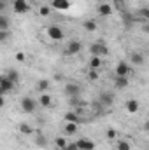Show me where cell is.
<instances>
[{
  "instance_id": "6da1fadb",
  "label": "cell",
  "mask_w": 149,
  "mask_h": 150,
  "mask_svg": "<svg viewBox=\"0 0 149 150\" xmlns=\"http://www.w3.org/2000/svg\"><path fill=\"white\" fill-rule=\"evenodd\" d=\"M97 12L102 18H109V16H112V12H114V4L112 2H98L97 4Z\"/></svg>"
},
{
  "instance_id": "7a4b0ae2",
  "label": "cell",
  "mask_w": 149,
  "mask_h": 150,
  "mask_svg": "<svg viewBox=\"0 0 149 150\" xmlns=\"http://www.w3.org/2000/svg\"><path fill=\"white\" fill-rule=\"evenodd\" d=\"M37 103L34 98H30V96H25V98H21V110L25 113H34L35 112V108H37Z\"/></svg>"
},
{
  "instance_id": "3957f363",
  "label": "cell",
  "mask_w": 149,
  "mask_h": 150,
  "mask_svg": "<svg viewBox=\"0 0 149 150\" xmlns=\"http://www.w3.org/2000/svg\"><path fill=\"white\" fill-rule=\"evenodd\" d=\"M12 9L16 14H27L30 11V2L28 0H12Z\"/></svg>"
},
{
  "instance_id": "277c9868",
  "label": "cell",
  "mask_w": 149,
  "mask_h": 150,
  "mask_svg": "<svg viewBox=\"0 0 149 150\" xmlns=\"http://www.w3.org/2000/svg\"><path fill=\"white\" fill-rule=\"evenodd\" d=\"M46 33H47V37L51 38V40H56V42H60L62 38L65 37L63 30H62L60 26H56V25H51V26L46 30Z\"/></svg>"
},
{
  "instance_id": "5b68a950",
  "label": "cell",
  "mask_w": 149,
  "mask_h": 150,
  "mask_svg": "<svg viewBox=\"0 0 149 150\" xmlns=\"http://www.w3.org/2000/svg\"><path fill=\"white\" fill-rule=\"evenodd\" d=\"M114 94L112 93H109V91H104V93H100L98 94V103L104 107V108H109V107H112L114 105Z\"/></svg>"
},
{
  "instance_id": "8992f818",
  "label": "cell",
  "mask_w": 149,
  "mask_h": 150,
  "mask_svg": "<svg viewBox=\"0 0 149 150\" xmlns=\"http://www.w3.org/2000/svg\"><path fill=\"white\" fill-rule=\"evenodd\" d=\"M90 51H91V56H100V58H104V56L107 54V47H105L104 42H93L91 47H90Z\"/></svg>"
},
{
  "instance_id": "52a82bcc",
  "label": "cell",
  "mask_w": 149,
  "mask_h": 150,
  "mask_svg": "<svg viewBox=\"0 0 149 150\" xmlns=\"http://www.w3.org/2000/svg\"><path fill=\"white\" fill-rule=\"evenodd\" d=\"M116 77H128L130 75V63L128 61H119L114 68Z\"/></svg>"
},
{
  "instance_id": "ba28073f",
  "label": "cell",
  "mask_w": 149,
  "mask_h": 150,
  "mask_svg": "<svg viewBox=\"0 0 149 150\" xmlns=\"http://www.w3.org/2000/svg\"><path fill=\"white\" fill-rule=\"evenodd\" d=\"M14 80H11L7 75H4L2 79H0V91H2V94L5 96L7 93H11V89H14Z\"/></svg>"
},
{
  "instance_id": "9c48e42d",
  "label": "cell",
  "mask_w": 149,
  "mask_h": 150,
  "mask_svg": "<svg viewBox=\"0 0 149 150\" xmlns=\"http://www.w3.org/2000/svg\"><path fill=\"white\" fill-rule=\"evenodd\" d=\"M81 49H82V44H81L79 40H70V42L67 44L65 52H67L69 56H74V54H77V52H81Z\"/></svg>"
},
{
  "instance_id": "30bf717a",
  "label": "cell",
  "mask_w": 149,
  "mask_h": 150,
  "mask_svg": "<svg viewBox=\"0 0 149 150\" xmlns=\"http://www.w3.org/2000/svg\"><path fill=\"white\" fill-rule=\"evenodd\" d=\"M125 110H126L128 113H137L139 110H140V101L135 100V98L126 100V103H125Z\"/></svg>"
},
{
  "instance_id": "8fae6325",
  "label": "cell",
  "mask_w": 149,
  "mask_h": 150,
  "mask_svg": "<svg viewBox=\"0 0 149 150\" xmlns=\"http://www.w3.org/2000/svg\"><path fill=\"white\" fill-rule=\"evenodd\" d=\"M75 143H77L79 150H95V143H93L90 138H81V140H77Z\"/></svg>"
},
{
  "instance_id": "7c38bea8",
  "label": "cell",
  "mask_w": 149,
  "mask_h": 150,
  "mask_svg": "<svg viewBox=\"0 0 149 150\" xmlns=\"http://www.w3.org/2000/svg\"><path fill=\"white\" fill-rule=\"evenodd\" d=\"M51 5L56 11H67L70 9V0H51Z\"/></svg>"
},
{
  "instance_id": "4fadbf2b",
  "label": "cell",
  "mask_w": 149,
  "mask_h": 150,
  "mask_svg": "<svg viewBox=\"0 0 149 150\" xmlns=\"http://www.w3.org/2000/svg\"><path fill=\"white\" fill-rule=\"evenodd\" d=\"M142 63H144V54H142V52L135 51V52H132V54H130V65L139 67V65H142Z\"/></svg>"
},
{
  "instance_id": "5bb4252c",
  "label": "cell",
  "mask_w": 149,
  "mask_h": 150,
  "mask_svg": "<svg viewBox=\"0 0 149 150\" xmlns=\"http://www.w3.org/2000/svg\"><path fill=\"white\" fill-rule=\"evenodd\" d=\"M65 94L70 98V96H79L81 94V87L77 84H67L65 86Z\"/></svg>"
},
{
  "instance_id": "9a60e30c",
  "label": "cell",
  "mask_w": 149,
  "mask_h": 150,
  "mask_svg": "<svg viewBox=\"0 0 149 150\" xmlns=\"http://www.w3.org/2000/svg\"><path fill=\"white\" fill-rule=\"evenodd\" d=\"M51 103H53L51 94H47V93H40V96H39V105H42V107H51Z\"/></svg>"
},
{
  "instance_id": "2e32d148",
  "label": "cell",
  "mask_w": 149,
  "mask_h": 150,
  "mask_svg": "<svg viewBox=\"0 0 149 150\" xmlns=\"http://www.w3.org/2000/svg\"><path fill=\"white\" fill-rule=\"evenodd\" d=\"M82 28H84L86 32H90V33H91V32H97L98 25H97L93 19H84V21H82Z\"/></svg>"
},
{
  "instance_id": "e0dca14e",
  "label": "cell",
  "mask_w": 149,
  "mask_h": 150,
  "mask_svg": "<svg viewBox=\"0 0 149 150\" xmlns=\"http://www.w3.org/2000/svg\"><path fill=\"white\" fill-rule=\"evenodd\" d=\"M18 131L21 133V134H25V136H28V134H32L34 133V127L28 124V122H21L19 126H18Z\"/></svg>"
},
{
  "instance_id": "ac0fdd59",
  "label": "cell",
  "mask_w": 149,
  "mask_h": 150,
  "mask_svg": "<svg viewBox=\"0 0 149 150\" xmlns=\"http://www.w3.org/2000/svg\"><path fill=\"white\" fill-rule=\"evenodd\" d=\"M128 86V77H116L114 79V87L116 89H125Z\"/></svg>"
},
{
  "instance_id": "d6986e66",
  "label": "cell",
  "mask_w": 149,
  "mask_h": 150,
  "mask_svg": "<svg viewBox=\"0 0 149 150\" xmlns=\"http://www.w3.org/2000/svg\"><path fill=\"white\" fill-rule=\"evenodd\" d=\"M100 67H102V58H100V56H91V59H90V68L100 70Z\"/></svg>"
},
{
  "instance_id": "ffe728a7",
  "label": "cell",
  "mask_w": 149,
  "mask_h": 150,
  "mask_svg": "<svg viewBox=\"0 0 149 150\" xmlns=\"http://www.w3.org/2000/svg\"><path fill=\"white\" fill-rule=\"evenodd\" d=\"M49 80L47 79H42V80H39L37 82V91L39 93H47V89H49Z\"/></svg>"
},
{
  "instance_id": "44dd1931",
  "label": "cell",
  "mask_w": 149,
  "mask_h": 150,
  "mask_svg": "<svg viewBox=\"0 0 149 150\" xmlns=\"http://www.w3.org/2000/svg\"><path fill=\"white\" fill-rule=\"evenodd\" d=\"M77 133V122H67L65 124V134H75Z\"/></svg>"
},
{
  "instance_id": "7402d4cb",
  "label": "cell",
  "mask_w": 149,
  "mask_h": 150,
  "mask_svg": "<svg viewBox=\"0 0 149 150\" xmlns=\"http://www.w3.org/2000/svg\"><path fill=\"white\" fill-rule=\"evenodd\" d=\"M35 143H37V147H40V149H46L47 147V138L39 133L37 136H35Z\"/></svg>"
},
{
  "instance_id": "603a6c76",
  "label": "cell",
  "mask_w": 149,
  "mask_h": 150,
  "mask_svg": "<svg viewBox=\"0 0 149 150\" xmlns=\"http://www.w3.org/2000/svg\"><path fill=\"white\" fill-rule=\"evenodd\" d=\"M69 105H70L72 108H75V107L84 105V101H81V100H79V96H70V98H69Z\"/></svg>"
},
{
  "instance_id": "cb8c5ba5",
  "label": "cell",
  "mask_w": 149,
  "mask_h": 150,
  "mask_svg": "<svg viewBox=\"0 0 149 150\" xmlns=\"http://www.w3.org/2000/svg\"><path fill=\"white\" fill-rule=\"evenodd\" d=\"M0 32H9V19L5 16H0Z\"/></svg>"
},
{
  "instance_id": "d4e9b609",
  "label": "cell",
  "mask_w": 149,
  "mask_h": 150,
  "mask_svg": "<svg viewBox=\"0 0 149 150\" xmlns=\"http://www.w3.org/2000/svg\"><path fill=\"white\" fill-rule=\"evenodd\" d=\"M69 145V142H67V138L65 136H60V138H56V147L60 150H65V147Z\"/></svg>"
},
{
  "instance_id": "484cf974",
  "label": "cell",
  "mask_w": 149,
  "mask_h": 150,
  "mask_svg": "<svg viewBox=\"0 0 149 150\" xmlns=\"http://www.w3.org/2000/svg\"><path fill=\"white\" fill-rule=\"evenodd\" d=\"M116 149L117 150H132V147H130V143L126 140H119L117 145H116Z\"/></svg>"
},
{
  "instance_id": "4316f807",
  "label": "cell",
  "mask_w": 149,
  "mask_h": 150,
  "mask_svg": "<svg viewBox=\"0 0 149 150\" xmlns=\"http://www.w3.org/2000/svg\"><path fill=\"white\" fill-rule=\"evenodd\" d=\"M139 16L142 18V21H149V7H140Z\"/></svg>"
},
{
  "instance_id": "83f0119b",
  "label": "cell",
  "mask_w": 149,
  "mask_h": 150,
  "mask_svg": "<svg viewBox=\"0 0 149 150\" xmlns=\"http://www.w3.org/2000/svg\"><path fill=\"white\" fill-rule=\"evenodd\" d=\"M77 113L75 112H67L65 113V122H77Z\"/></svg>"
},
{
  "instance_id": "f1b7e54d",
  "label": "cell",
  "mask_w": 149,
  "mask_h": 150,
  "mask_svg": "<svg viewBox=\"0 0 149 150\" xmlns=\"http://www.w3.org/2000/svg\"><path fill=\"white\" fill-rule=\"evenodd\" d=\"M98 77H100V70L90 68V72H88V79H90V80H98Z\"/></svg>"
},
{
  "instance_id": "f546056e",
  "label": "cell",
  "mask_w": 149,
  "mask_h": 150,
  "mask_svg": "<svg viewBox=\"0 0 149 150\" xmlns=\"http://www.w3.org/2000/svg\"><path fill=\"white\" fill-rule=\"evenodd\" d=\"M39 14H40V16H44V18H46V16H49V14H51L49 5H42V7L39 9Z\"/></svg>"
},
{
  "instance_id": "4dcf8cb0",
  "label": "cell",
  "mask_w": 149,
  "mask_h": 150,
  "mask_svg": "<svg viewBox=\"0 0 149 150\" xmlns=\"http://www.w3.org/2000/svg\"><path fill=\"white\" fill-rule=\"evenodd\" d=\"M14 59L19 61V63H23V61L27 59V54H25V52H16V54H14Z\"/></svg>"
},
{
  "instance_id": "1f68e13d",
  "label": "cell",
  "mask_w": 149,
  "mask_h": 150,
  "mask_svg": "<svg viewBox=\"0 0 149 150\" xmlns=\"http://www.w3.org/2000/svg\"><path fill=\"white\" fill-rule=\"evenodd\" d=\"M7 77H9V79H11V80H14V82H18V72H16V70H9V72H7Z\"/></svg>"
},
{
  "instance_id": "d6a6232c",
  "label": "cell",
  "mask_w": 149,
  "mask_h": 150,
  "mask_svg": "<svg viewBox=\"0 0 149 150\" xmlns=\"http://www.w3.org/2000/svg\"><path fill=\"white\" fill-rule=\"evenodd\" d=\"M116 136H117V131H116L114 127H109V129H107V138H109V140H114Z\"/></svg>"
},
{
  "instance_id": "836d02e7",
  "label": "cell",
  "mask_w": 149,
  "mask_h": 150,
  "mask_svg": "<svg viewBox=\"0 0 149 150\" xmlns=\"http://www.w3.org/2000/svg\"><path fill=\"white\" fill-rule=\"evenodd\" d=\"M65 150H79V147H77L75 142H69V145L65 147Z\"/></svg>"
},
{
  "instance_id": "e575fe53",
  "label": "cell",
  "mask_w": 149,
  "mask_h": 150,
  "mask_svg": "<svg viewBox=\"0 0 149 150\" xmlns=\"http://www.w3.org/2000/svg\"><path fill=\"white\" fill-rule=\"evenodd\" d=\"M142 32H144L146 35H149V21H144V23H142Z\"/></svg>"
},
{
  "instance_id": "d590c367",
  "label": "cell",
  "mask_w": 149,
  "mask_h": 150,
  "mask_svg": "<svg viewBox=\"0 0 149 150\" xmlns=\"http://www.w3.org/2000/svg\"><path fill=\"white\" fill-rule=\"evenodd\" d=\"M7 37H9V32H0V42H2V44L7 40Z\"/></svg>"
},
{
  "instance_id": "8d00e7d4",
  "label": "cell",
  "mask_w": 149,
  "mask_h": 150,
  "mask_svg": "<svg viewBox=\"0 0 149 150\" xmlns=\"http://www.w3.org/2000/svg\"><path fill=\"white\" fill-rule=\"evenodd\" d=\"M114 5H117V7H121V4H123V0H111Z\"/></svg>"
},
{
  "instance_id": "74e56055",
  "label": "cell",
  "mask_w": 149,
  "mask_h": 150,
  "mask_svg": "<svg viewBox=\"0 0 149 150\" xmlns=\"http://www.w3.org/2000/svg\"><path fill=\"white\" fill-rule=\"evenodd\" d=\"M144 131H146V133H149V119L144 122Z\"/></svg>"
},
{
  "instance_id": "f35d334b",
  "label": "cell",
  "mask_w": 149,
  "mask_h": 150,
  "mask_svg": "<svg viewBox=\"0 0 149 150\" xmlns=\"http://www.w3.org/2000/svg\"><path fill=\"white\" fill-rule=\"evenodd\" d=\"M7 2H9V0H2V4H7Z\"/></svg>"
}]
</instances>
